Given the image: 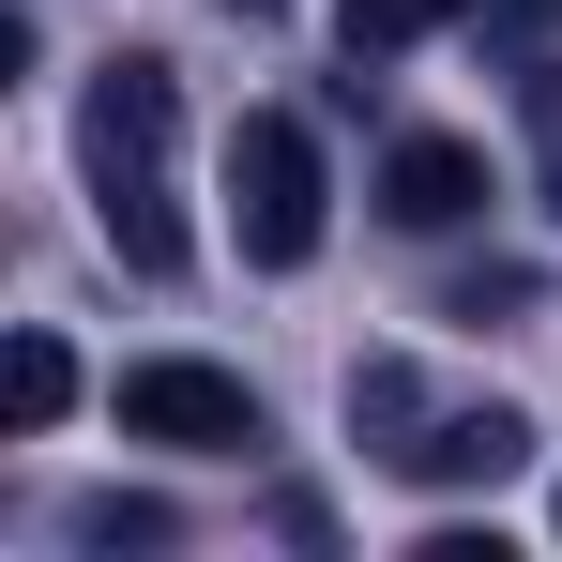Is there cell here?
I'll list each match as a JSON object with an SVG mask.
<instances>
[{
  "mask_svg": "<svg viewBox=\"0 0 562 562\" xmlns=\"http://www.w3.org/2000/svg\"><path fill=\"white\" fill-rule=\"evenodd\" d=\"M122 441H168V457H259V395L228 366H122Z\"/></svg>",
  "mask_w": 562,
  "mask_h": 562,
  "instance_id": "cell-4",
  "label": "cell"
},
{
  "mask_svg": "<svg viewBox=\"0 0 562 562\" xmlns=\"http://www.w3.org/2000/svg\"><path fill=\"white\" fill-rule=\"evenodd\" d=\"M532 183H548V213H562V61H532Z\"/></svg>",
  "mask_w": 562,
  "mask_h": 562,
  "instance_id": "cell-8",
  "label": "cell"
},
{
  "mask_svg": "<svg viewBox=\"0 0 562 562\" xmlns=\"http://www.w3.org/2000/svg\"><path fill=\"white\" fill-rule=\"evenodd\" d=\"M61 395H77V350H61V335H15V350H0V411H15V426H61Z\"/></svg>",
  "mask_w": 562,
  "mask_h": 562,
  "instance_id": "cell-7",
  "label": "cell"
},
{
  "mask_svg": "<svg viewBox=\"0 0 562 562\" xmlns=\"http://www.w3.org/2000/svg\"><path fill=\"white\" fill-rule=\"evenodd\" d=\"M350 426H366V457L395 471V486H502V471L532 457V426L486 395V411H457V395H426L411 366H350Z\"/></svg>",
  "mask_w": 562,
  "mask_h": 562,
  "instance_id": "cell-2",
  "label": "cell"
},
{
  "mask_svg": "<svg viewBox=\"0 0 562 562\" xmlns=\"http://www.w3.org/2000/svg\"><path fill=\"white\" fill-rule=\"evenodd\" d=\"M380 213H395V228H471V213H486V153H471V137H395V153H380Z\"/></svg>",
  "mask_w": 562,
  "mask_h": 562,
  "instance_id": "cell-5",
  "label": "cell"
},
{
  "mask_svg": "<svg viewBox=\"0 0 562 562\" xmlns=\"http://www.w3.org/2000/svg\"><path fill=\"white\" fill-rule=\"evenodd\" d=\"M77 168L122 244V274H183V77L168 61H106L77 106Z\"/></svg>",
  "mask_w": 562,
  "mask_h": 562,
  "instance_id": "cell-1",
  "label": "cell"
},
{
  "mask_svg": "<svg viewBox=\"0 0 562 562\" xmlns=\"http://www.w3.org/2000/svg\"><path fill=\"white\" fill-rule=\"evenodd\" d=\"M92 548H168V502H77Z\"/></svg>",
  "mask_w": 562,
  "mask_h": 562,
  "instance_id": "cell-9",
  "label": "cell"
},
{
  "mask_svg": "<svg viewBox=\"0 0 562 562\" xmlns=\"http://www.w3.org/2000/svg\"><path fill=\"white\" fill-rule=\"evenodd\" d=\"M457 15H486V0H350V15H335V46H350V61H411V46H426V31H457Z\"/></svg>",
  "mask_w": 562,
  "mask_h": 562,
  "instance_id": "cell-6",
  "label": "cell"
},
{
  "mask_svg": "<svg viewBox=\"0 0 562 562\" xmlns=\"http://www.w3.org/2000/svg\"><path fill=\"white\" fill-rule=\"evenodd\" d=\"M502 31H517V46H532V31H562V0H502Z\"/></svg>",
  "mask_w": 562,
  "mask_h": 562,
  "instance_id": "cell-10",
  "label": "cell"
},
{
  "mask_svg": "<svg viewBox=\"0 0 562 562\" xmlns=\"http://www.w3.org/2000/svg\"><path fill=\"white\" fill-rule=\"evenodd\" d=\"M228 213H244V259H259V274H304V259H319V137H304L289 106H259V122L228 137Z\"/></svg>",
  "mask_w": 562,
  "mask_h": 562,
  "instance_id": "cell-3",
  "label": "cell"
}]
</instances>
